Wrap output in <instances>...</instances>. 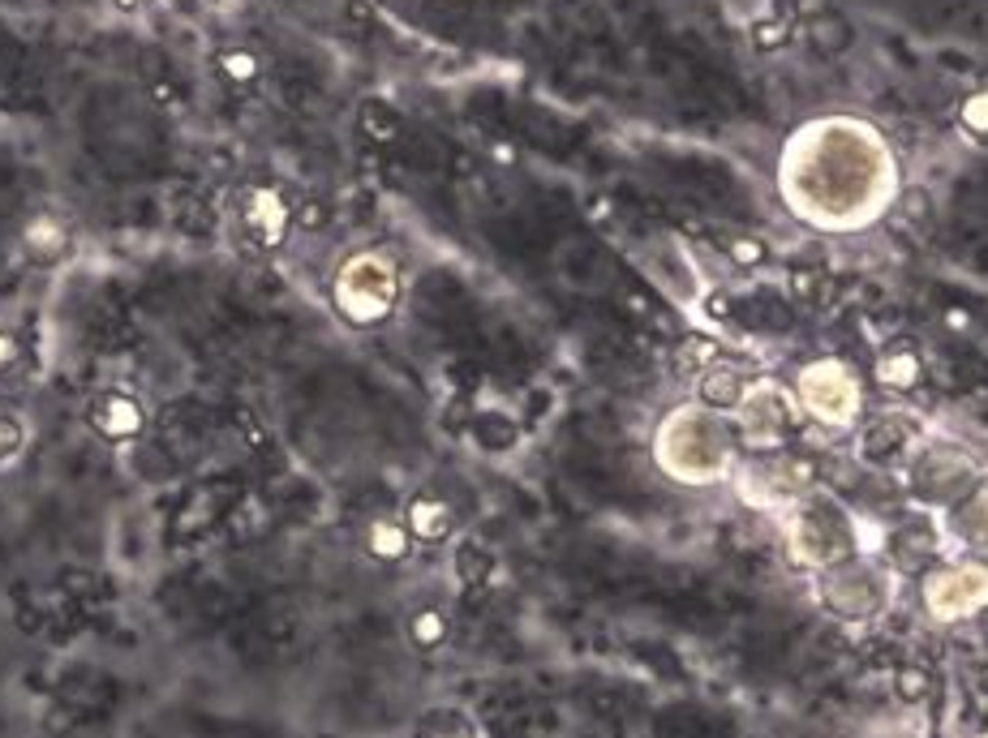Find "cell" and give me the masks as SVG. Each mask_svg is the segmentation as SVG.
Segmentation results:
<instances>
[{
    "instance_id": "6da1fadb",
    "label": "cell",
    "mask_w": 988,
    "mask_h": 738,
    "mask_svg": "<svg viewBox=\"0 0 988 738\" xmlns=\"http://www.w3.org/2000/svg\"><path fill=\"white\" fill-rule=\"evenodd\" d=\"M336 310L353 323V327H374L396 310L400 297V270L387 254L378 250H361L345 267L336 270Z\"/></svg>"
},
{
    "instance_id": "7a4b0ae2",
    "label": "cell",
    "mask_w": 988,
    "mask_h": 738,
    "mask_svg": "<svg viewBox=\"0 0 988 738\" xmlns=\"http://www.w3.org/2000/svg\"><path fill=\"white\" fill-rule=\"evenodd\" d=\"M855 524L847 520V511L830 498H799L795 516H791V558L808 571H826L843 558H855Z\"/></svg>"
},
{
    "instance_id": "3957f363",
    "label": "cell",
    "mask_w": 988,
    "mask_h": 738,
    "mask_svg": "<svg viewBox=\"0 0 988 738\" xmlns=\"http://www.w3.org/2000/svg\"><path fill=\"white\" fill-rule=\"evenodd\" d=\"M795 391H799V403H804L808 416H817L821 425H834V430L855 425V416L864 408V387L843 361L804 365L799 378H795Z\"/></svg>"
},
{
    "instance_id": "277c9868",
    "label": "cell",
    "mask_w": 988,
    "mask_h": 738,
    "mask_svg": "<svg viewBox=\"0 0 988 738\" xmlns=\"http://www.w3.org/2000/svg\"><path fill=\"white\" fill-rule=\"evenodd\" d=\"M817 597L839 618H872L890 602V584L868 558L855 554V558H843V562L817 571Z\"/></svg>"
},
{
    "instance_id": "5b68a950",
    "label": "cell",
    "mask_w": 988,
    "mask_h": 738,
    "mask_svg": "<svg viewBox=\"0 0 988 738\" xmlns=\"http://www.w3.org/2000/svg\"><path fill=\"white\" fill-rule=\"evenodd\" d=\"M919 602L937 622H959V618L980 614L988 605V558H967L954 567L924 571Z\"/></svg>"
},
{
    "instance_id": "8992f818",
    "label": "cell",
    "mask_w": 988,
    "mask_h": 738,
    "mask_svg": "<svg viewBox=\"0 0 988 738\" xmlns=\"http://www.w3.org/2000/svg\"><path fill=\"white\" fill-rule=\"evenodd\" d=\"M980 481L976 460L954 443H928L907 472V489L924 507H950Z\"/></svg>"
},
{
    "instance_id": "52a82bcc",
    "label": "cell",
    "mask_w": 988,
    "mask_h": 738,
    "mask_svg": "<svg viewBox=\"0 0 988 738\" xmlns=\"http://www.w3.org/2000/svg\"><path fill=\"white\" fill-rule=\"evenodd\" d=\"M739 438L748 451L757 456H774L786 451V434H791V391H782L778 383H748L744 400H739Z\"/></svg>"
},
{
    "instance_id": "ba28073f",
    "label": "cell",
    "mask_w": 988,
    "mask_h": 738,
    "mask_svg": "<svg viewBox=\"0 0 988 738\" xmlns=\"http://www.w3.org/2000/svg\"><path fill=\"white\" fill-rule=\"evenodd\" d=\"M937 549H941V541H937V524L932 520H924V516H907L903 524H894L890 529V537H885V554H890V562L899 567V571H907V576H924L928 571V562L937 558Z\"/></svg>"
},
{
    "instance_id": "9c48e42d",
    "label": "cell",
    "mask_w": 988,
    "mask_h": 738,
    "mask_svg": "<svg viewBox=\"0 0 988 738\" xmlns=\"http://www.w3.org/2000/svg\"><path fill=\"white\" fill-rule=\"evenodd\" d=\"M912 438H916V425H912L907 416L885 412V416L864 421L855 447H859V460H868V464H890L894 456H903V451L912 447Z\"/></svg>"
},
{
    "instance_id": "30bf717a",
    "label": "cell",
    "mask_w": 988,
    "mask_h": 738,
    "mask_svg": "<svg viewBox=\"0 0 988 738\" xmlns=\"http://www.w3.org/2000/svg\"><path fill=\"white\" fill-rule=\"evenodd\" d=\"M748 365L744 361H731L726 352L709 365L706 374H701V383H697V396H701V403H706L709 412H735L739 408V400H744V391H748Z\"/></svg>"
},
{
    "instance_id": "8fae6325",
    "label": "cell",
    "mask_w": 988,
    "mask_h": 738,
    "mask_svg": "<svg viewBox=\"0 0 988 738\" xmlns=\"http://www.w3.org/2000/svg\"><path fill=\"white\" fill-rule=\"evenodd\" d=\"M945 529L972 549H988V476H980L959 503L945 507Z\"/></svg>"
},
{
    "instance_id": "7c38bea8",
    "label": "cell",
    "mask_w": 988,
    "mask_h": 738,
    "mask_svg": "<svg viewBox=\"0 0 988 738\" xmlns=\"http://www.w3.org/2000/svg\"><path fill=\"white\" fill-rule=\"evenodd\" d=\"M405 529H409V537L422 541V545H438V541L451 537L456 511H451L443 498H434V494H418V498L405 507Z\"/></svg>"
},
{
    "instance_id": "4fadbf2b",
    "label": "cell",
    "mask_w": 988,
    "mask_h": 738,
    "mask_svg": "<svg viewBox=\"0 0 988 738\" xmlns=\"http://www.w3.org/2000/svg\"><path fill=\"white\" fill-rule=\"evenodd\" d=\"M91 425L104 434V438H138L142 425H146V412L134 396H104L99 408L91 412Z\"/></svg>"
},
{
    "instance_id": "5bb4252c",
    "label": "cell",
    "mask_w": 988,
    "mask_h": 738,
    "mask_svg": "<svg viewBox=\"0 0 988 738\" xmlns=\"http://www.w3.org/2000/svg\"><path fill=\"white\" fill-rule=\"evenodd\" d=\"M872 378H877L885 391L907 396V391H916L919 383H924V361H919L916 348H885V352L877 356V365H872Z\"/></svg>"
},
{
    "instance_id": "9a60e30c",
    "label": "cell",
    "mask_w": 988,
    "mask_h": 738,
    "mask_svg": "<svg viewBox=\"0 0 988 738\" xmlns=\"http://www.w3.org/2000/svg\"><path fill=\"white\" fill-rule=\"evenodd\" d=\"M245 223H250V232H254L258 241L276 245V241L284 237V228H288V206H284L280 194H272V190H258V194H250Z\"/></svg>"
},
{
    "instance_id": "2e32d148",
    "label": "cell",
    "mask_w": 988,
    "mask_h": 738,
    "mask_svg": "<svg viewBox=\"0 0 988 738\" xmlns=\"http://www.w3.org/2000/svg\"><path fill=\"white\" fill-rule=\"evenodd\" d=\"M365 549H370L378 562H400V558H409L413 537H409L405 520H374V524L365 529Z\"/></svg>"
},
{
    "instance_id": "e0dca14e",
    "label": "cell",
    "mask_w": 988,
    "mask_h": 738,
    "mask_svg": "<svg viewBox=\"0 0 988 738\" xmlns=\"http://www.w3.org/2000/svg\"><path fill=\"white\" fill-rule=\"evenodd\" d=\"M456 576H460V584H469V589L486 584L494 576V554L482 545V541H460V549H456Z\"/></svg>"
},
{
    "instance_id": "ac0fdd59",
    "label": "cell",
    "mask_w": 988,
    "mask_h": 738,
    "mask_svg": "<svg viewBox=\"0 0 988 738\" xmlns=\"http://www.w3.org/2000/svg\"><path fill=\"white\" fill-rule=\"evenodd\" d=\"M722 356V343L709 336H688L679 348H675V365L679 374H706L709 365Z\"/></svg>"
},
{
    "instance_id": "d6986e66",
    "label": "cell",
    "mask_w": 988,
    "mask_h": 738,
    "mask_svg": "<svg viewBox=\"0 0 988 738\" xmlns=\"http://www.w3.org/2000/svg\"><path fill=\"white\" fill-rule=\"evenodd\" d=\"M409 640H413L422 653L438 649V644L447 640V614H443V609H434V605H422V609L409 618Z\"/></svg>"
},
{
    "instance_id": "ffe728a7",
    "label": "cell",
    "mask_w": 988,
    "mask_h": 738,
    "mask_svg": "<svg viewBox=\"0 0 988 738\" xmlns=\"http://www.w3.org/2000/svg\"><path fill=\"white\" fill-rule=\"evenodd\" d=\"M894 695H899L903 704H924V700L932 695V670L919 666V662L899 666V670H894Z\"/></svg>"
},
{
    "instance_id": "44dd1931",
    "label": "cell",
    "mask_w": 988,
    "mask_h": 738,
    "mask_svg": "<svg viewBox=\"0 0 988 738\" xmlns=\"http://www.w3.org/2000/svg\"><path fill=\"white\" fill-rule=\"evenodd\" d=\"M418 738H473V726L460 713H451V709H434L422 722Z\"/></svg>"
},
{
    "instance_id": "7402d4cb",
    "label": "cell",
    "mask_w": 988,
    "mask_h": 738,
    "mask_svg": "<svg viewBox=\"0 0 988 738\" xmlns=\"http://www.w3.org/2000/svg\"><path fill=\"white\" fill-rule=\"evenodd\" d=\"M26 245L31 250H44V254H57L65 245V228L57 219H35L31 232H26Z\"/></svg>"
},
{
    "instance_id": "603a6c76",
    "label": "cell",
    "mask_w": 988,
    "mask_h": 738,
    "mask_svg": "<svg viewBox=\"0 0 988 738\" xmlns=\"http://www.w3.org/2000/svg\"><path fill=\"white\" fill-rule=\"evenodd\" d=\"M726 254H731L735 267H761L770 250H766L757 237H731V241H726Z\"/></svg>"
},
{
    "instance_id": "cb8c5ba5",
    "label": "cell",
    "mask_w": 988,
    "mask_h": 738,
    "mask_svg": "<svg viewBox=\"0 0 988 738\" xmlns=\"http://www.w3.org/2000/svg\"><path fill=\"white\" fill-rule=\"evenodd\" d=\"M812 39H817L826 52H834V48H843V44H847L851 31L843 26V17L826 13V17H817V22H812Z\"/></svg>"
},
{
    "instance_id": "d4e9b609",
    "label": "cell",
    "mask_w": 988,
    "mask_h": 738,
    "mask_svg": "<svg viewBox=\"0 0 988 738\" xmlns=\"http://www.w3.org/2000/svg\"><path fill=\"white\" fill-rule=\"evenodd\" d=\"M963 125H967L972 134L988 137V90H980V95H972V99L963 104Z\"/></svg>"
},
{
    "instance_id": "484cf974",
    "label": "cell",
    "mask_w": 988,
    "mask_h": 738,
    "mask_svg": "<svg viewBox=\"0 0 988 738\" xmlns=\"http://www.w3.org/2000/svg\"><path fill=\"white\" fill-rule=\"evenodd\" d=\"M219 65H224L228 77H237V82H250V77L258 73V61H254L250 52H224V57H219Z\"/></svg>"
},
{
    "instance_id": "4316f807",
    "label": "cell",
    "mask_w": 988,
    "mask_h": 738,
    "mask_svg": "<svg viewBox=\"0 0 988 738\" xmlns=\"http://www.w3.org/2000/svg\"><path fill=\"white\" fill-rule=\"evenodd\" d=\"M735 310H739V301H735V297H726V292H713V297H709V305H706L709 318H722V323H731V318H735Z\"/></svg>"
},
{
    "instance_id": "83f0119b",
    "label": "cell",
    "mask_w": 988,
    "mask_h": 738,
    "mask_svg": "<svg viewBox=\"0 0 988 738\" xmlns=\"http://www.w3.org/2000/svg\"><path fill=\"white\" fill-rule=\"evenodd\" d=\"M786 35H791L786 22H766V26H757V44H761V48H778Z\"/></svg>"
},
{
    "instance_id": "f1b7e54d",
    "label": "cell",
    "mask_w": 988,
    "mask_h": 738,
    "mask_svg": "<svg viewBox=\"0 0 988 738\" xmlns=\"http://www.w3.org/2000/svg\"><path fill=\"white\" fill-rule=\"evenodd\" d=\"M17 443H22V430H17L13 421H0V456H4V451H13Z\"/></svg>"
},
{
    "instance_id": "f546056e",
    "label": "cell",
    "mask_w": 988,
    "mask_h": 738,
    "mask_svg": "<svg viewBox=\"0 0 988 738\" xmlns=\"http://www.w3.org/2000/svg\"><path fill=\"white\" fill-rule=\"evenodd\" d=\"M13 356H17V348H13V339H9V336H0V370H4V365H9V361H13Z\"/></svg>"
},
{
    "instance_id": "4dcf8cb0",
    "label": "cell",
    "mask_w": 988,
    "mask_h": 738,
    "mask_svg": "<svg viewBox=\"0 0 988 738\" xmlns=\"http://www.w3.org/2000/svg\"><path fill=\"white\" fill-rule=\"evenodd\" d=\"M121 4H130V9H134V4H138V0H121Z\"/></svg>"
},
{
    "instance_id": "1f68e13d",
    "label": "cell",
    "mask_w": 988,
    "mask_h": 738,
    "mask_svg": "<svg viewBox=\"0 0 988 738\" xmlns=\"http://www.w3.org/2000/svg\"><path fill=\"white\" fill-rule=\"evenodd\" d=\"M219 4H228V0H219ZM232 4H237V0H232Z\"/></svg>"
}]
</instances>
